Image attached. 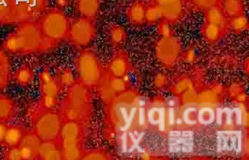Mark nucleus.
<instances>
[{"mask_svg": "<svg viewBox=\"0 0 249 160\" xmlns=\"http://www.w3.org/2000/svg\"><path fill=\"white\" fill-rule=\"evenodd\" d=\"M12 78L11 63L7 52L0 47V90L9 85Z\"/></svg>", "mask_w": 249, "mask_h": 160, "instance_id": "f3484780", "label": "nucleus"}, {"mask_svg": "<svg viewBox=\"0 0 249 160\" xmlns=\"http://www.w3.org/2000/svg\"><path fill=\"white\" fill-rule=\"evenodd\" d=\"M161 19H163V16L160 7L154 3L149 6H147L145 17V20L147 23L155 24Z\"/></svg>", "mask_w": 249, "mask_h": 160, "instance_id": "a878e982", "label": "nucleus"}, {"mask_svg": "<svg viewBox=\"0 0 249 160\" xmlns=\"http://www.w3.org/2000/svg\"><path fill=\"white\" fill-rule=\"evenodd\" d=\"M153 3L160 7L163 19L168 23L178 21L184 13L185 0H153Z\"/></svg>", "mask_w": 249, "mask_h": 160, "instance_id": "9d476101", "label": "nucleus"}, {"mask_svg": "<svg viewBox=\"0 0 249 160\" xmlns=\"http://www.w3.org/2000/svg\"><path fill=\"white\" fill-rule=\"evenodd\" d=\"M224 28L225 27L206 22L202 27V34L208 41L215 42L219 40L223 36Z\"/></svg>", "mask_w": 249, "mask_h": 160, "instance_id": "b1692460", "label": "nucleus"}, {"mask_svg": "<svg viewBox=\"0 0 249 160\" xmlns=\"http://www.w3.org/2000/svg\"><path fill=\"white\" fill-rule=\"evenodd\" d=\"M95 36L96 27L93 19L79 17L71 22L68 41L76 47H86Z\"/></svg>", "mask_w": 249, "mask_h": 160, "instance_id": "6e6552de", "label": "nucleus"}, {"mask_svg": "<svg viewBox=\"0 0 249 160\" xmlns=\"http://www.w3.org/2000/svg\"><path fill=\"white\" fill-rule=\"evenodd\" d=\"M146 5L141 0H138L132 3L128 8L126 16L129 22L134 25H141L145 22V11Z\"/></svg>", "mask_w": 249, "mask_h": 160, "instance_id": "6ab92c4d", "label": "nucleus"}, {"mask_svg": "<svg viewBox=\"0 0 249 160\" xmlns=\"http://www.w3.org/2000/svg\"><path fill=\"white\" fill-rule=\"evenodd\" d=\"M56 2L58 7L57 8L61 9L62 8L68 6L69 1L68 0H56Z\"/></svg>", "mask_w": 249, "mask_h": 160, "instance_id": "79ce46f5", "label": "nucleus"}, {"mask_svg": "<svg viewBox=\"0 0 249 160\" xmlns=\"http://www.w3.org/2000/svg\"><path fill=\"white\" fill-rule=\"evenodd\" d=\"M193 89V83L189 78H183L179 80L174 87L176 93H185Z\"/></svg>", "mask_w": 249, "mask_h": 160, "instance_id": "c756f323", "label": "nucleus"}, {"mask_svg": "<svg viewBox=\"0 0 249 160\" xmlns=\"http://www.w3.org/2000/svg\"><path fill=\"white\" fill-rule=\"evenodd\" d=\"M62 149V160H77L82 159L83 152L81 140L59 139Z\"/></svg>", "mask_w": 249, "mask_h": 160, "instance_id": "ddd939ff", "label": "nucleus"}, {"mask_svg": "<svg viewBox=\"0 0 249 160\" xmlns=\"http://www.w3.org/2000/svg\"><path fill=\"white\" fill-rule=\"evenodd\" d=\"M14 81L17 83V85L22 88L29 87L35 78L34 71L27 64L20 66L19 68L16 71L13 75Z\"/></svg>", "mask_w": 249, "mask_h": 160, "instance_id": "412c9836", "label": "nucleus"}, {"mask_svg": "<svg viewBox=\"0 0 249 160\" xmlns=\"http://www.w3.org/2000/svg\"><path fill=\"white\" fill-rule=\"evenodd\" d=\"M39 160H62V149L59 138L52 141H42L39 149Z\"/></svg>", "mask_w": 249, "mask_h": 160, "instance_id": "f8f14e48", "label": "nucleus"}, {"mask_svg": "<svg viewBox=\"0 0 249 160\" xmlns=\"http://www.w3.org/2000/svg\"><path fill=\"white\" fill-rule=\"evenodd\" d=\"M166 117H167V124L170 125L173 124L175 123V121H176V114H175L174 109H170Z\"/></svg>", "mask_w": 249, "mask_h": 160, "instance_id": "a19ab883", "label": "nucleus"}, {"mask_svg": "<svg viewBox=\"0 0 249 160\" xmlns=\"http://www.w3.org/2000/svg\"><path fill=\"white\" fill-rule=\"evenodd\" d=\"M214 114L212 110L210 109H205L203 111H201L199 115V119H201L204 123H208L212 122L213 119Z\"/></svg>", "mask_w": 249, "mask_h": 160, "instance_id": "f704fd0d", "label": "nucleus"}, {"mask_svg": "<svg viewBox=\"0 0 249 160\" xmlns=\"http://www.w3.org/2000/svg\"><path fill=\"white\" fill-rule=\"evenodd\" d=\"M167 83V78L165 75L162 73L158 74L155 77L154 84L157 87H162Z\"/></svg>", "mask_w": 249, "mask_h": 160, "instance_id": "4c0bfd02", "label": "nucleus"}, {"mask_svg": "<svg viewBox=\"0 0 249 160\" xmlns=\"http://www.w3.org/2000/svg\"><path fill=\"white\" fill-rule=\"evenodd\" d=\"M82 124L78 122H63L59 138L61 140H82Z\"/></svg>", "mask_w": 249, "mask_h": 160, "instance_id": "a211bd4d", "label": "nucleus"}, {"mask_svg": "<svg viewBox=\"0 0 249 160\" xmlns=\"http://www.w3.org/2000/svg\"><path fill=\"white\" fill-rule=\"evenodd\" d=\"M180 53V46L174 37H162L157 43L156 54L157 59L162 65L173 66L177 62Z\"/></svg>", "mask_w": 249, "mask_h": 160, "instance_id": "1a4fd4ad", "label": "nucleus"}, {"mask_svg": "<svg viewBox=\"0 0 249 160\" xmlns=\"http://www.w3.org/2000/svg\"><path fill=\"white\" fill-rule=\"evenodd\" d=\"M230 27L236 32H243L248 27V20L243 15L238 16L231 18Z\"/></svg>", "mask_w": 249, "mask_h": 160, "instance_id": "c85d7f7f", "label": "nucleus"}, {"mask_svg": "<svg viewBox=\"0 0 249 160\" xmlns=\"http://www.w3.org/2000/svg\"><path fill=\"white\" fill-rule=\"evenodd\" d=\"M108 72L110 75L124 78L130 68L129 59L124 53L116 55L109 62Z\"/></svg>", "mask_w": 249, "mask_h": 160, "instance_id": "4468645a", "label": "nucleus"}, {"mask_svg": "<svg viewBox=\"0 0 249 160\" xmlns=\"http://www.w3.org/2000/svg\"><path fill=\"white\" fill-rule=\"evenodd\" d=\"M158 30L159 33L162 36V37H167L171 36V29H170V25H169V23L167 22V21L160 24Z\"/></svg>", "mask_w": 249, "mask_h": 160, "instance_id": "e433bc0d", "label": "nucleus"}, {"mask_svg": "<svg viewBox=\"0 0 249 160\" xmlns=\"http://www.w3.org/2000/svg\"><path fill=\"white\" fill-rule=\"evenodd\" d=\"M195 53L193 51H189L186 54V60L189 62H192L195 59Z\"/></svg>", "mask_w": 249, "mask_h": 160, "instance_id": "37998d69", "label": "nucleus"}, {"mask_svg": "<svg viewBox=\"0 0 249 160\" xmlns=\"http://www.w3.org/2000/svg\"><path fill=\"white\" fill-rule=\"evenodd\" d=\"M220 6L226 17L229 18H231L243 15L244 13L243 0H221Z\"/></svg>", "mask_w": 249, "mask_h": 160, "instance_id": "4be33fe9", "label": "nucleus"}, {"mask_svg": "<svg viewBox=\"0 0 249 160\" xmlns=\"http://www.w3.org/2000/svg\"><path fill=\"white\" fill-rule=\"evenodd\" d=\"M2 158L6 160H22L21 151L18 147L7 148L6 151H4Z\"/></svg>", "mask_w": 249, "mask_h": 160, "instance_id": "7c9ffc66", "label": "nucleus"}, {"mask_svg": "<svg viewBox=\"0 0 249 160\" xmlns=\"http://www.w3.org/2000/svg\"><path fill=\"white\" fill-rule=\"evenodd\" d=\"M13 24L37 21L48 10L49 0H11Z\"/></svg>", "mask_w": 249, "mask_h": 160, "instance_id": "0eeeda50", "label": "nucleus"}, {"mask_svg": "<svg viewBox=\"0 0 249 160\" xmlns=\"http://www.w3.org/2000/svg\"><path fill=\"white\" fill-rule=\"evenodd\" d=\"M18 114V107L13 99L0 94V122L9 123Z\"/></svg>", "mask_w": 249, "mask_h": 160, "instance_id": "2eb2a0df", "label": "nucleus"}, {"mask_svg": "<svg viewBox=\"0 0 249 160\" xmlns=\"http://www.w3.org/2000/svg\"><path fill=\"white\" fill-rule=\"evenodd\" d=\"M221 0H189V4L194 9L207 11L215 5H220Z\"/></svg>", "mask_w": 249, "mask_h": 160, "instance_id": "bb28decb", "label": "nucleus"}, {"mask_svg": "<svg viewBox=\"0 0 249 160\" xmlns=\"http://www.w3.org/2000/svg\"><path fill=\"white\" fill-rule=\"evenodd\" d=\"M89 94V88L78 81L67 88L58 110L63 122L71 121L83 124L89 120L91 113Z\"/></svg>", "mask_w": 249, "mask_h": 160, "instance_id": "f03ea898", "label": "nucleus"}, {"mask_svg": "<svg viewBox=\"0 0 249 160\" xmlns=\"http://www.w3.org/2000/svg\"><path fill=\"white\" fill-rule=\"evenodd\" d=\"M205 18L206 22L220 27H225L227 24V17L220 5H215L205 11Z\"/></svg>", "mask_w": 249, "mask_h": 160, "instance_id": "5701e85b", "label": "nucleus"}, {"mask_svg": "<svg viewBox=\"0 0 249 160\" xmlns=\"http://www.w3.org/2000/svg\"><path fill=\"white\" fill-rule=\"evenodd\" d=\"M75 67L78 81L87 88L98 85L104 75L100 59L89 49L83 51L77 56Z\"/></svg>", "mask_w": 249, "mask_h": 160, "instance_id": "39448f33", "label": "nucleus"}, {"mask_svg": "<svg viewBox=\"0 0 249 160\" xmlns=\"http://www.w3.org/2000/svg\"><path fill=\"white\" fill-rule=\"evenodd\" d=\"M43 36L54 46L68 41L71 22L59 8L48 9L37 20Z\"/></svg>", "mask_w": 249, "mask_h": 160, "instance_id": "7ed1b4c3", "label": "nucleus"}, {"mask_svg": "<svg viewBox=\"0 0 249 160\" xmlns=\"http://www.w3.org/2000/svg\"><path fill=\"white\" fill-rule=\"evenodd\" d=\"M100 0H75V6L80 17L93 19L98 14Z\"/></svg>", "mask_w": 249, "mask_h": 160, "instance_id": "dca6fc26", "label": "nucleus"}, {"mask_svg": "<svg viewBox=\"0 0 249 160\" xmlns=\"http://www.w3.org/2000/svg\"><path fill=\"white\" fill-rule=\"evenodd\" d=\"M59 76H60L61 82H62L64 88L65 87L68 88L75 81L73 76H72V72L69 69H65L62 72H59Z\"/></svg>", "mask_w": 249, "mask_h": 160, "instance_id": "2f4dec72", "label": "nucleus"}, {"mask_svg": "<svg viewBox=\"0 0 249 160\" xmlns=\"http://www.w3.org/2000/svg\"><path fill=\"white\" fill-rule=\"evenodd\" d=\"M40 97L38 107L53 110L59 102V96L64 89L59 74L53 75L50 70L45 69L39 75Z\"/></svg>", "mask_w": 249, "mask_h": 160, "instance_id": "423d86ee", "label": "nucleus"}, {"mask_svg": "<svg viewBox=\"0 0 249 160\" xmlns=\"http://www.w3.org/2000/svg\"><path fill=\"white\" fill-rule=\"evenodd\" d=\"M8 125L6 123L0 122V145L3 144L4 138Z\"/></svg>", "mask_w": 249, "mask_h": 160, "instance_id": "ea45409f", "label": "nucleus"}, {"mask_svg": "<svg viewBox=\"0 0 249 160\" xmlns=\"http://www.w3.org/2000/svg\"><path fill=\"white\" fill-rule=\"evenodd\" d=\"M185 122L189 124L195 123L197 120V113L195 110L189 109L186 113H184L183 116Z\"/></svg>", "mask_w": 249, "mask_h": 160, "instance_id": "c9c22d12", "label": "nucleus"}, {"mask_svg": "<svg viewBox=\"0 0 249 160\" xmlns=\"http://www.w3.org/2000/svg\"><path fill=\"white\" fill-rule=\"evenodd\" d=\"M109 36H110V40L111 43L116 45V46H118V45H122V43H124L125 40H126V34L124 29L122 28V27L116 26V27H113L110 30Z\"/></svg>", "mask_w": 249, "mask_h": 160, "instance_id": "cd10ccee", "label": "nucleus"}, {"mask_svg": "<svg viewBox=\"0 0 249 160\" xmlns=\"http://www.w3.org/2000/svg\"><path fill=\"white\" fill-rule=\"evenodd\" d=\"M0 24H13L11 0H0Z\"/></svg>", "mask_w": 249, "mask_h": 160, "instance_id": "393cba45", "label": "nucleus"}, {"mask_svg": "<svg viewBox=\"0 0 249 160\" xmlns=\"http://www.w3.org/2000/svg\"><path fill=\"white\" fill-rule=\"evenodd\" d=\"M63 119L59 111L37 107L32 116L33 132L42 141L59 138Z\"/></svg>", "mask_w": 249, "mask_h": 160, "instance_id": "20e7f679", "label": "nucleus"}, {"mask_svg": "<svg viewBox=\"0 0 249 160\" xmlns=\"http://www.w3.org/2000/svg\"><path fill=\"white\" fill-rule=\"evenodd\" d=\"M216 95L213 91H206L205 92L202 93L200 97H199V100L205 103V104L211 105L215 103L216 101Z\"/></svg>", "mask_w": 249, "mask_h": 160, "instance_id": "473e14b6", "label": "nucleus"}, {"mask_svg": "<svg viewBox=\"0 0 249 160\" xmlns=\"http://www.w3.org/2000/svg\"><path fill=\"white\" fill-rule=\"evenodd\" d=\"M42 141L32 131L25 132L18 148L22 160H39V149Z\"/></svg>", "mask_w": 249, "mask_h": 160, "instance_id": "9b49d317", "label": "nucleus"}, {"mask_svg": "<svg viewBox=\"0 0 249 160\" xmlns=\"http://www.w3.org/2000/svg\"><path fill=\"white\" fill-rule=\"evenodd\" d=\"M183 94H184L183 99H184V101L186 103H192L196 100V95L194 92L193 90H189V91H186V92L183 93Z\"/></svg>", "mask_w": 249, "mask_h": 160, "instance_id": "58836bf2", "label": "nucleus"}, {"mask_svg": "<svg viewBox=\"0 0 249 160\" xmlns=\"http://www.w3.org/2000/svg\"><path fill=\"white\" fill-rule=\"evenodd\" d=\"M56 47L46 38L37 21L18 24L4 40L2 48L7 53L18 56L44 53Z\"/></svg>", "mask_w": 249, "mask_h": 160, "instance_id": "f257e3e1", "label": "nucleus"}, {"mask_svg": "<svg viewBox=\"0 0 249 160\" xmlns=\"http://www.w3.org/2000/svg\"><path fill=\"white\" fill-rule=\"evenodd\" d=\"M24 133L25 131L21 126L17 125H13V126L8 125L5 132V138H4L3 145H5L7 148L18 147Z\"/></svg>", "mask_w": 249, "mask_h": 160, "instance_id": "aec40b11", "label": "nucleus"}, {"mask_svg": "<svg viewBox=\"0 0 249 160\" xmlns=\"http://www.w3.org/2000/svg\"><path fill=\"white\" fill-rule=\"evenodd\" d=\"M162 117H164V116L161 113V109L160 108H154L149 113V119L152 123L160 124Z\"/></svg>", "mask_w": 249, "mask_h": 160, "instance_id": "72a5a7b5", "label": "nucleus"}]
</instances>
